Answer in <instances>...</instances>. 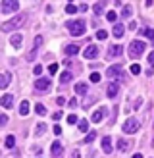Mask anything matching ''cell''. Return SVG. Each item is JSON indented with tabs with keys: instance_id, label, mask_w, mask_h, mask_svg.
Listing matches in <instances>:
<instances>
[{
	"instance_id": "cell-28",
	"label": "cell",
	"mask_w": 154,
	"mask_h": 158,
	"mask_svg": "<svg viewBox=\"0 0 154 158\" xmlns=\"http://www.w3.org/2000/svg\"><path fill=\"white\" fill-rule=\"evenodd\" d=\"M35 112H37L38 116H44V114H46V108H44L43 104H37V106H35Z\"/></svg>"
},
{
	"instance_id": "cell-8",
	"label": "cell",
	"mask_w": 154,
	"mask_h": 158,
	"mask_svg": "<svg viewBox=\"0 0 154 158\" xmlns=\"http://www.w3.org/2000/svg\"><path fill=\"white\" fill-rule=\"evenodd\" d=\"M123 54V46L121 44H112L110 48H108V58H118Z\"/></svg>"
},
{
	"instance_id": "cell-27",
	"label": "cell",
	"mask_w": 154,
	"mask_h": 158,
	"mask_svg": "<svg viewBox=\"0 0 154 158\" xmlns=\"http://www.w3.org/2000/svg\"><path fill=\"white\" fill-rule=\"evenodd\" d=\"M129 72L133 73V75H139V73H141V66H139V64H133V66L129 68Z\"/></svg>"
},
{
	"instance_id": "cell-4",
	"label": "cell",
	"mask_w": 154,
	"mask_h": 158,
	"mask_svg": "<svg viewBox=\"0 0 154 158\" xmlns=\"http://www.w3.org/2000/svg\"><path fill=\"white\" fill-rule=\"evenodd\" d=\"M139 127H141V122L137 120V118H129V120H125V123H123V133H137Z\"/></svg>"
},
{
	"instance_id": "cell-41",
	"label": "cell",
	"mask_w": 154,
	"mask_h": 158,
	"mask_svg": "<svg viewBox=\"0 0 154 158\" xmlns=\"http://www.w3.org/2000/svg\"><path fill=\"white\" fill-rule=\"evenodd\" d=\"M148 64H150V66H154V50L148 54Z\"/></svg>"
},
{
	"instance_id": "cell-9",
	"label": "cell",
	"mask_w": 154,
	"mask_h": 158,
	"mask_svg": "<svg viewBox=\"0 0 154 158\" xmlns=\"http://www.w3.org/2000/svg\"><path fill=\"white\" fill-rule=\"evenodd\" d=\"M118 93H120V83L118 81H110V83H108V89H106V94L110 98H114Z\"/></svg>"
},
{
	"instance_id": "cell-22",
	"label": "cell",
	"mask_w": 154,
	"mask_h": 158,
	"mask_svg": "<svg viewBox=\"0 0 154 158\" xmlns=\"http://www.w3.org/2000/svg\"><path fill=\"white\" fill-rule=\"evenodd\" d=\"M4 145H6V148H14V145H15V137H14V135H8L6 141H4Z\"/></svg>"
},
{
	"instance_id": "cell-30",
	"label": "cell",
	"mask_w": 154,
	"mask_h": 158,
	"mask_svg": "<svg viewBox=\"0 0 154 158\" xmlns=\"http://www.w3.org/2000/svg\"><path fill=\"white\" fill-rule=\"evenodd\" d=\"M106 19H108V21H116V19H118V14H116V12H112V10H110V12L106 14Z\"/></svg>"
},
{
	"instance_id": "cell-39",
	"label": "cell",
	"mask_w": 154,
	"mask_h": 158,
	"mask_svg": "<svg viewBox=\"0 0 154 158\" xmlns=\"http://www.w3.org/2000/svg\"><path fill=\"white\" fill-rule=\"evenodd\" d=\"M33 73H35V75H41V73H43V66H35Z\"/></svg>"
},
{
	"instance_id": "cell-25",
	"label": "cell",
	"mask_w": 154,
	"mask_h": 158,
	"mask_svg": "<svg viewBox=\"0 0 154 158\" xmlns=\"http://www.w3.org/2000/svg\"><path fill=\"white\" fill-rule=\"evenodd\" d=\"M92 10H95V14H96V15H100V14H102V10H104V2L95 4V8H92Z\"/></svg>"
},
{
	"instance_id": "cell-44",
	"label": "cell",
	"mask_w": 154,
	"mask_h": 158,
	"mask_svg": "<svg viewBox=\"0 0 154 158\" xmlns=\"http://www.w3.org/2000/svg\"><path fill=\"white\" fill-rule=\"evenodd\" d=\"M141 104H143V98H137V100H135V108H139Z\"/></svg>"
},
{
	"instance_id": "cell-34",
	"label": "cell",
	"mask_w": 154,
	"mask_h": 158,
	"mask_svg": "<svg viewBox=\"0 0 154 158\" xmlns=\"http://www.w3.org/2000/svg\"><path fill=\"white\" fill-rule=\"evenodd\" d=\"M91 81H92V83H98V81H100V73L92 72V73H91Z\"/></svg>"
},
{
	"instance_id": "cell-45",
	"label": "cell",
	"mask_w": 154,
	"mask_h": 158,
	"mask_svg": "<svg viewBox=\"0 0 154 158\" xmlns=\"http://www.w3.org/2000/svg\"><path fill=\"white\" fill-rule=\"evenodd\" d=\"M79 12H87V4H81L79 6Z\"/></svg>"
},
{
	"instance_id": "cell-26",
	"label": "cell",
	"mask_w": 154,
	"mask_h": 158,
	"mask_svg": "<svg viewBox=\"0 0 154 158\" xmlns=\"http://www.w3.org/2000/svg\"><path fill=\"white\" fill-rule=\"evenodd\" d=\"M66 12H67V14H75V12H79V8H77L75 4H67V6H66Z\"/></svg>"
},
{
	"instance_id": "cell-47",
	"label": "cell",
	"mask_w": 154,
	"mask_h": 158,
	"mask_svg": "<svg viewBox=\"0 0 154 158\" xmlns=\"http://www.w3.org/2000/svg\"><path fill=\"white\" fill-rule=\"evenodd\" d=\"M79 156H81V154H79V151H75V152L71 154V158H79Z\"/></svg>"
},
{
	"instance_id": "cell-11",
	"label": "cell",
	"mask_w": 154,
	"mask_h": 158,
	"mask_svg": "<svg viewBox=\"0 0 154 158\" xmlns=\"http://www.w3.org/2000/svg\"><path fill=\"white\" fill-rule=\"evenodd\" d=\"M62 151H64V148H62V143H60V141H54V143H52V148H50L52 156H54V158H60Z\"/></svg>"
},
{
	"instance_id": "cell-29",
	"label": "cell",
	"mask_w": 154,
	"mask_h": 158,
	"mask_svg": "<svg viewBox=\"0 0 154 158\" xmlns=\"http://www.w3.org/2000/svg\"><path fill=\"white\" fill-rule=\"evenodd\" d=\"M96 139V131H91L87 137H85V143H92V141Z\"/></svg>"
},
{
	"instance_id": "cell-31",
	"label": "cell",
	"mask_w": 154,
	"mask_h": 158,
	"mask_svg": "<svg viewBox=\"0 0 154 158\" xmlns=\"http://www.w3.org/2000/svg\"><path fill=\"white\" fill-rule=\"evenodd\" d=\"M44 131H46V123H38V125H37V131H35V133H37V135H43Z\"/></svg>"
},
{
	"instance_id": "cell-12",
	"label": "cell",
	"mask_w": 154,
	"mask_h": 158,
	"mask_svg": "<svg viewBox=\"0 0 154 158\" xmlns=\"http://www.w3.org/2000/svg\"><path fill=\"white\" fill-rule=\"evenodd\" d=\"M10 79H12V75L8 72H4L2 75H0V89H6V87L10 85Z\"/></svg>"
},
{
	"instance_id": "cell-10",
	"label": "cell",
	"mask_w": 154,
	"mask_h": 158,
	"mask_svg": "<svg viewBox=\"0 0 154 158\" xmlns=\"http://www.w3.org/2000/svg\"><path fill=\"white\" fill-rule=\"evenodd\" d=\"M83 56L87 58V60H92V58H96V56H98V46H95V44L87 46V48H85V52H83Z\"/></svg>"
},
{
	"instance_id": "cell-48",
	"label": "cell",
	"mask_w": 154,
	"mask_h": 158,
	"mask_svg": "<svg viewBox=\"0 0 154 158\" xmlns=\"http://www.w3.org/2000/svg\"><path fill=\"white\" fill-rule=\"evenodd\" d=\"M133 158H143V154H135V156H133Z\"/></svg>"
},
{
	"instance_id": "cell-14",
	"label": "cell",
	"mask_w": 154,
	"mask_h": 158,
	"mask_svg": "<svg viewBox=\"0 0 154 158\" xmlns=\"http://www.w3.org/2000/svg\"><path fill=\"white\" fill-rule=\"evenodd\" d=\"M64 52L67 54V56H75V54H79V46L77 44H67L64 48Z\"/></svg>"
},
{
	"instance_id": "cell-3",
	"label": "cell",
	"mask_w": 154,
	"mask_h": 158,
	"mask_svg": "<svg viewBox=\"0 0 154 158\" xmlns=\"http://www.w3.org/2000/svg\"><path fill=\"white\" fill-rule=\"evenodd\" d=\"M144 50H146V44L143 41H133L129 44V56L131 58H141L144 54Z\"/></svg>"
},
{
	"instance_id": "cell-17",
	"label": "cell",
	"mask_w": 154,
	"mask_h": 158,
	"mask_svg": "<svg viewBox=\"0 0 154 158\" xmlns=\"http://www.w3.org/2000/svg\"><path fill=\"white\" fill-rule=\"evenodd\" d=\"M2 106L4 108H12L14 106V97H12V94H4V97H2Z\"/></svg>"
},
{
	"instance_id": "cell-16",
	"label": "cell",
	"mask_w": 154,
	"mask_h": 158,
	"mask_svg": "<svg viewBox=\"0 0 154 158\" xmlns=\"http://www.w3.org/2000/svg\"><path fill=\"white\" fill-rule=\"evenodd\" d=\"M123 31H125V27H123L121 25V23H116V25H114V29H112V33H114V37H123Z\"/></svg>"
},
{
	"instance_id": "cell-46",
	"label": "cell",
	"mask_w": 154,
	"mask_h": 158,
	"mask_svg": "<svg viewBox=\"0 0 154 158\" xmlns=\"http://www.w3.org/2000/svg\"><path fill=\"white\" fill-rule=\"evenodd\" d=\"M56 102H58V104H60V106H64V102H66V100H64V98H62V97H58V100H56Z\"/></svg>"
},
{
	"instance_id": "cell-43",
	"label": "cell",
	"mask_w": 154,
	"mask_h": 158,
	"mask_svg": "<svg viewBox=\"0 0 154 158\" xmlns=\"http://www.w3.org/2000/svg\"><path fill=\"white\" fill-rule=\"evenodd\" d=\"M69 106L75 108V106H77V98H71V100H69Z\"/></svg>"
},
{
	"instance_id": "cell-23",
	"label": "cell",
	"mask_w": 154,
	"mask_h": 158,
	"mask_svg": "<svg viewBox=\"0 0 154 158\" xmlns=\"http://www.w3.org/2000/svg\"><path fill=\"white\" fill-rule=\"evenodd\" d=\"M118 148H120L121 152H125L127 148H129V143H127V141H123V139H120V141H118Z\"/></svg>"
},
{
	"instance_id": "cell-2",
	"label": "cell",
	"mask_w": 154,
	"mask_h": 158,
	"mask_svg": "<svg viewBox=\"0 0 154 158\" xmlns=\"http://www.w3.org/2000/svg\"><path fill=\"white\" fill-rule=\"evenodd\" d=\"M66 25H67L69 33H71L73 37H81V35L85 33V21H83V19H73V21H67Z\"/></svg>"
},
{
	"instance_id": "cell-38",
	"label": "cell",
	"mask_w": 154,
	"mask_h": 158,
	"mask_svg": "<svg viewBox=\"0 0 154 158\" xmlns=\"http://www.w3.org/2000/svg\"><path fill=\"white\" fill-rule=\"evenodd\" d=\"M48 72H50V73H56V72H58V64H50Z\"/></svg>"
},
{
	"instance_id": "cell-42",
	"label": "cell",
	"mask_w": 154,
	"mask_h": 158,
	"mask_svg": "<svg viewBox=\"0 0 154 158\" xmlns=\"http://www.w3.org/2000/svg\"><path fill=\"white\" fill-rule=\"evenodd\" d=\"M54 133H56V135H60V133H62V127H60V125H54Z\"/></svg>"
},
{
	"instance_id": "cell-20",
	"label": "cell",
	"mask_w": 154,
	"mask_h": 158,
	"mask_svg": "<svg viewBox=\"0 0 154 158\" xmlns=\"http://www.w3.org/2000/svg\"><path fill=\"white\" fill-rule=\"evenodd\" d=\"M19 114H21V116H27V114H29V102H27V100H23L21 104H19Z\"/></svg>"
},
{
	"instance_id": "cell-19",
	"label": "cell",
	"mask_w": 154,
	"mask_h": 158,
	"mask_svg": "<svg viewBox=\"0 0 154 158\" xmlns=\"http://www.w3.org/2000/svg\"><path fill=\"white\" fill-rule=\"evenodd\" d=\"M87 91H89L87 83H77V85H75V93H77V94H87Z\"/></svg>"
},
{
	"instance_id": "cell-40",
	"label": "cell",
	"mask_w": 154,
	"mask_h": 158,
	"mask_svg": "<svg viewBox=\"0 0 154 158\" xmlns=\"http://www.w3.org/2000/svg\"><path fill=\"white\" fill-rule=\"evenodd\" d=\"M6 123H8V116L2 114V116H0V125H6Z\"/></svg>"
},
{
	"instance_id": "cell-7",
	"label": "cell",
	"mask_w": 154,
	"mask_h": 158,
	"mask_svg": "<svg viewBox=\"0 0 154 158\" xmlns=\"http://www.w3.org/2000/svg\"><path fill=\"white\" fill-rule=\"evenodd\" d=\"M50 87H52V83H50V79H46V77H38L35 81V89L37 91H48Z\"/></svg>"
},
{
	"instance_id": "cell-15",
	"label": "cell",
	"mask_w": 154,
	"mask_h": 158,
	"mask_svg": "<svg viewBox=\"0 0 154 158\" xmlns=\"http://www.w3.org/2000/svg\"><path fill=\"white\" fill-rule=\"evenodd\" d=\"M102 151H104L106 154L112 152V141H110V137H104V139H102Z\"/></svg>"
},
{
	"instance_id": "cell-37",
	"label": "cell",
	"mask_w": 154,
	"mask_h": 158,
	"mask_svg": "<svg viewBox=\"0 0 154 158\" xmlns=\"http://www.w3.org/2000/svg\"><path fill=\"white\" fill-rule=\"evenodd\" d=\"M67 123H77V116L75 114H69L67 116Z\"/></svg>"
},
{
	"instance_id": "cell-21",
	"label": "cell",
	"mask_w": 154,
	"mask_h": 158,
	"mask_svg": "<svg viewBox=\"0 0 154 158\" xmlns=\"http://www.w3.org/2000/svg\"><path fill=\"white\" fill-rule=\"evenodd\" d=\"M69 81H71V73H69V72H64V73L60 75V83H62V85H66V83H69Z\"/></svg>"
},
{
	"instance_id": "cell-5",
	"label": "cell",
	"mask_w": 154,
	"mask_h": 158,
	"mask_svg": "<svg viewBox=\"0 0 154 158\" xmlns=\"http://www.w3.org/2000/svg\"><path fill=\"white\" fill-rule=\"evenodd\" d=\"M2 14H10V12H18L19 10V2L18 0H2Z\"/></svg>"
},
{
	"instance_id": "cell-18",
	"label": "cell",
	"mask_w": 154,
	"mask_h": 158,
	"mask_svg": "<svg viewBox=\"0 0 154 158\" xmlns=\"http://www.w3.org/2000/svg\"><path fill=\"white\" fill-rule=\"evenodd\" d=\"M102 118H104V110L100 108V110H96V112H92V116H91V120L95 122V123H98V122H102Z\"/></svg>"
},
{
	"instance_id": "cell-6",
	"label": "cell",
	"mask_w": 154,
	"mask_h": 158,
	"mask_svg": "<svg viewBox=\"0 0 154 158\" xmlns=\"http://www.w3.org/2000/svg\"><path fill=\"white\" fill-rule=\"evenodd\" d=\"M106 75L110 77V79H118V81H123V79H125V77L121 75V66H120V64L110 66V68L106 69Z\"/></svg>"
},
{
	"instance_id": "cell-36",
	"label": "cell",
	"mask_w": 154,
	"mask_h": 158,
	"mask_svg": "<svg viewBox=\"0 0 154 158\" xmlns=\"http://www.w3.org/2000/svg\"><path fill=\"white\" fill-rule=\"evenodd\" d=\"M106 37H108V33H106V31H98V33H96V39H100V41H104Z\"/></svg>"
},
{
	"instance_id": "cell-32",
	"label": "cell",
	"mask_w": 154,
	"mask_h": 158,
	"mask_svg": "<svg viewBox=\"0 0 154 158\" xmlns=\"http://www.w3.org/2000/svg\"><path fill=\"white\" fill-rule=\"evenodd\" d=\"M121 15H123V18H129V15H131V6H129V4H127V6H123Z\"/></svg>"
},
{
	"instance_id": "cell-24",
	"label": "cell",
	"mask_w": 154,
	"mask_h": 158,
	"mask_svg": "<svg viewBox=\"0 0 154 158\" xmlns=\"http://www.w3.org/2000/svg\"><path fill=\"white\" fill-rule=\"evenodd\" d=\"M79 131H81V133H87V131H89V122H87V120H81V122H79Z\"/></svg>"
},
{
	"instance_id": "cell-13",
	"label": "cell",
	"mask_w": 154,
	"mask_h": 158,
	"mask_svg": "<svg viewBox=\"0 0 154 158\" xmlns=\"http://www.w3.org/2000/svg\"><path fill=\"white\" fill-rule=\"evenodd\" d=\"M21 43H23V37L18 33V35H12V39H10V44L14 46V48H19L21 46Z\"/></svg>"
},
{
	"instance_id": "cell-35",
	"label": "cell",
	"mask_w": 154,
	"mask_h": 158,
	"mask_svg": "<svg viewBox=\"0 0 154 158\" xmlns=\"http://www.w3.org/2000/svg\"><path fill=\"white\" fill-rule=\"evenodd\" d=\"M143 35H144V37H148V39H154V29H144V31H143Z\"/></svg>"
},
{
	"instance_id": "cell-33",
	"label": "cell",
	"mask_w": 154,
	"mask_h": 158,
	"mask_svg": "<svg viewBox=\"0 0 154 158\" xmlns=\"http://www.w3.org/2000/svg\"><path fill=\"white\" fill-rule=\"evenodd\" d=\"M41 44H43V37L38 35V37H35V46H33V50H37V48H38Z\"/></svg>"
},
{
	"instance_id": "cell-1",
	"label": "cell",
	"mask_w": 154,
	"mask_h": 158,
	"mask_svg": "<svg viewBox=\"0 0 154 158\" xmlns=\"http://www.w3.org/2000/svg\"><path fill=\"white\" fill-rule=\"evenodd\" d=\"M23 23H25V15L19 14V15H15V18H12L10 21H6L2 23V31L4 33H10V31H15V29H19Z\"/></svg>"
}]
</instances>
